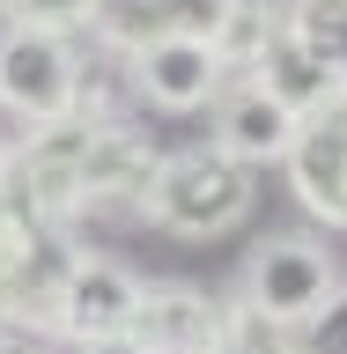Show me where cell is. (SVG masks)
Masks as SVG:
<instances>
[{
    "label": "cell",
    "instance_id": "11",
    "mask_svg": "<svg viewBox=\"0 0 347 354\" xmlns=\"http://www.w3.org/2000/svg\"><path fill=\"white\" fill-rule=\"evenodd\" d=\"M215 354H296V332H281L251 303H229L222 325H215Z\"/></svg>",
    "mask_w": 347,
    "mask_h": 354
},
{
    "label": "cell",
    "instance_id": "4",
    "mask_svg": "<svg viewBox=\"0 0 347 354\" xmlns=\"http://www.w3.org/2000/svg\"><path fill=\"white\" fill-rule=\"evenodd\" d=\"M141 295L148 288L133 281L118 259H66L60 281H52V317L74 347H126L133 317H141Z\"/></svg>",
    "mask_w": 347,
    "mask_h": 354
},
{
    "label": "cell",
    "instance_id": "5",
    "mask_svg": "<svg viewBox=\"0 0 347 354\" xmlns=\"http://www.w3.org/2000/svg\"><path fill=\"white\" fill-rule=\"evenodd\" d=\"M222 88H229V66H222V52L207 37L163 30L126 59V96H141L155 111H207Z\"/></svg>",
    "mask_w": 347,
    "mask_h": 354
},
{
    "label": "cell",
    "instance_id": "13",
    "mask_svg": "<svg viewBox=\"0 0 347 354\" xmlns=\"http://www.w3.org/2000/svg\"><path fill=\"white\" fill-rule=\"evenodd\" d=\"M89 15H96V0H15L8 8V22H37V30H89Z\"/></svg>",
    "mask_w": 347,
    "mask_h": 354
},
{
    "label": "cell",
    "instance_id": "15",
    "mask_svg": "<svg viewBox=\"0 0 347 354\" xmlns=\"http://www.w3.org/2000/svg\"><path fill=\"white\" fill-rule=\"evenodd\" d=\"M8 155H15V148H8V140H0V192H8Z\"/></svg>",
    "mask_w": 347,
    "mask_h": 354
},
{
    "label": "cell",
    "instance_id": "16",
    "mask_svg": "<svg viewBox=\"0 0 347 354\" xmlns=\"http://www.w3.org/2000/svg\"><path fill=\"white\" fill-rule=\"evenodd\" d=\"M8 8H15V0H0V15H8Z\"/></svg>",
    "mask_w": 347,
    "mask_h": 354
},
{
    "label": "cell",
    "instance_id": "1",
    "mask_svg": "<svg viewBox=\"0 0 347 354\" xmlns=\"http://www.w3.org/2000/svg\"><path fill=\"white\" fill-rule=\"evenodd\" d=\"M251 170L229 162L222 148H170L155 155V177L148 192H141V214L155 229H170V236H229L244 214H251Z\"/></svg>",
    "mask_w": 347,
    "mask_h": 354
},
{
    "label": "cell",
    "instance_id": "9",
    "mask_svg": "<svg viewBox=\"0 0 347 354\" xmlns=\"http://www.w3.org/2000/svg\"><path fill=\"white\" fill-rule=\"evenodd\" d=\"M251 82L266 88V96H281L288 111H296V118H310V111H326L332 96H340V82H332L326 66L310 59L303 44L288 37V22L281 30H274V37H266V52H259V66H251Z\"/></svg>",
    "mask_w": 347,
    "mask_h": 354
},
{
    "label": "cell",
    "instance_id": "3",
    "mask_svg": "<svg viewBox=\"0 0 347 354\" xmlns=\"http://www.w3.org/2000/svg\"><path fill=\"white\" fill-rule=\"evenodd\" d=\"M74 82H82L74 37L37 22H0V111L22 118V133L74 118Z\"/></svg>",
    "mask_w": 347,
    "mask_h": 354
},
{
    "label": "cell",
    "instance_id": "14",
    "mask_svg": "<svg viewBox=\"0 0 347 354\" xmlns=\"http://www.w3.org/2000/svg\"><path fill=\"white\" fill-rule=\"evenodd\" d=\"M310 339H318V354H347V288H340V295H332V303L326 310H318V317H310Z\"/></svg>",
    "mask_w": 347,
    "mask_h": 354
},
{
    "label": "cell",
    "instance_id": "2",
    "mask_svg": "<svg viewBox=\"0 0 347 354\" xmlns=\"http://www.w3.org/2000/svg\"><path fill=\"white\" fill-rule=\"evenodd\" d=\"M340 259H332V243L318 236H266L251 243V259H244V295L237 303H251L259 317H274L281 332H303L318 310L340 295Z\"/></svg>",
    "mask_w": 347,
    "mask_h": 354
},
{
    "label": "cell",
    "instance_id": "10",
    "mask_svg": "<svg viewBox=\"0 0 347 354\" xmlns=\"http://www.w3.org/2000/svg\"><path fill=\"white\" fill-rule=\"evenodd\" d=\"M281 22H288V37L347 88V0H296Z\"/></svg>",
    "mask_w": 347,
    "mask_h": 354
},
{
    "label": "cell",
    "instance_id": "8",
    "mask_svg": "<svg viewBox=\"0 0 347 354\" xmlns=\"http://www.w3.org/2000/svg\"><path fill=\"white\" fill-rule=\"evenodd\" d=\"M215 325H222V310L199 288H148L126 347L133 354H215Z\"/></svg>",
    "mask_w": 347,
    "mask_h": 354
},
{
    "label": "cell",
    "instance_id": "7",
    "mask_svg": "<svg viewBox=\"0 0 347 354\" xmlns=\"http://www.w3.org/2000/svg\"><path fill=\"white\" fill-rule=\"evenodd\" d=\"M148 177H155V148L133 126H89L82 162H74V192H82V207H133V214H141Z\"/></svg>",
    "mask_w": 347,
    "mask_h": 354
},
{
    "label": "cell",
    "instance_id": "12",
    "mask_svg": "<svg viewBox=\"0 0 347 354\" xmlns=\"http://www.w3.org/2000/svg\"><path fill=\"white\" fill-rule=\"evenodd\" d=\"M155 8H163V22L177 37H207V44L222 37V22L237 15V0H155Z\"/></svg>",
    "mask_w": 347,
    "mask_h": 354
},
{
    "label": "cell",
    "instance_id": "6",
    "mask_svg": "<svg viewBox=\"0 0 347 354\" xmlns=\"http://www.w3.org/2000/svg\"><path fill=\"white\" fill-rule=\"evenodd\" d=\"M215 133H207V148H222L229 162H244V170H266V162H288V148H296V111L281 104V96H266L251 74L244 82H229L215 96Z\"/></svg>",
    "mask_w": 347,
    "mask_h": 354
}]
</instances>
